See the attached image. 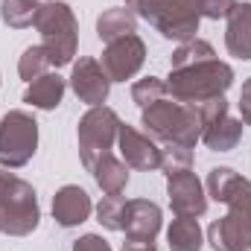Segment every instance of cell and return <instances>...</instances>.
<instances>
[{
    "mask_svg": "<svg viewBox=\"0 0 251 251\" xmlns=\"http://www.w3.org/2000/svg\"><path fill=\"white\" fill-rule=\"evenodd\" d=\"M164 97H167V82L158 79V76H146V79H137V82L131 85V100L137 102L140 111H143L146 105L164 100Z\"/></svg>",
    "mask_w": 251,
    "mask_h": 251,
    "instance_id": "26",
    "label": "cell"
},
{
    "mask_svg": "<svg viewBox=\"0 0 251 251\" xmlns=\"http://www.w3.org/2000/svg\"><path fill=\"white\" fill-rule=\"evenodd\" d=\"M207 196L213 201L228 204V210L251 213V181L231 167H213L207 173Z\"/></svg>",
    "mask_w": 251,
    "mask_h": 251,
    "instance_id": "11",
    "label": "cell"
},
{
    "mask_svg": "<svg viewBox=\"0 0 251 251\" xmlns=\"http://www.w3.org/2000/svg\"><path fill=\"white\" fill-rule=\"evenodd\" d=\"M137 29V15L131 9H105L100 18H97V35L100 41H114V38H123V35H131Z\"/></svg>",
    "mask_w": 251,
    "mask_h": 251,
    "instance_id": "21",
    "label": "cell"
},
{
    "mask_svg": "<svg viewBox=\"0 0 251 251\" xmlns=\"http://www.w3.org/2000/svg\"><path fill=\"white\" fill-rule=\"evenodd\" d=\"M88 173L94 176L97 187L102 190L105 196H120L126 190V184H128V167H126V161H120L114 152H102L88 167Z\"/></svg>",
    "mask_w": 251,
    "mask_h": 251,
    "instance_id": "17",
    "label": "cell"
},
{
    "mask_svg": "<svg viewBox=\"0 0 251 251\" xmlns=\"http://www.w3.org/2000/svg\"><path fill=\"white\" fill-rule=\"evenodd\" d=\"M167 246H170V251H201L204 234H201L199 219L176 216L173 225L167 228Z\"/></svg>",
    "mask_w": 251,
    "mask_h": 251,
    "instance_id": "20",
    "label": "cell"
},
{
    "mask_svg": "<svg viewBox=\"0 0 251 251\" xmlns=\"http://www.w3.org/2000/svg\"><path fill=\"white\" fill-rule=\"evenodd\" d=\"M38 149V123L32 114L15 108L0 117V167L21 170Z\"/></svg>",
    "mask_w": 251,
    "mask_h": 251,
    "instance_id": "6",
    "label": "cell"
},
{
    "mask_svg": "<svg viewBox=\"0 0 251 251\" xmlns=\"http://www.w3.org/2000/svg\"><path fill=\"white\" fill-rule=\"evenodd\" d=\"M225 47L234 59L251 62V3H234L231 15L225 18Z\"/></svg>",
    "mask_w": 251,
    "mask_h": 251,
    "instance_id": "16",
    "label": "cell"
},
{
    "mask_svg": "<svg viewBox=\"0 0 251 251\" xmlns=\"http://www.w3.org/2000/svg\"><path fill=\"white\" fill-rule=\"evenodd\" d=\"M126 9H131L146 24H152L164 38L178 44L196 38L201 21L193 0H126Z\"/></svg>",
    "mask_w": 251,
    "mask_h": 251,
    "instance_id": "5",
    "label": "cell"
},
{
    "mask_svg": "<svg viewBox=\"0 0 251 251\" xmlns=\"http://www.w3.org/2000/svg\"><path fill=\"white\" fill-rule=\"evenodd\" d=\"M64 91H67V82L59 73L50 70V73H44V76H38V79L29 82V88L24 94V102L32 105V108H41V111H53V108L62 105Z\"/></svg>",
    "mask_w": 251,
    "mask_h": 251,
    "instance_id": "18",
    "label": "cell"
},
{
    "mask_svg": "<svg viewBox=\"0 0 251 251\" xmlns=\"http://www.w3.org/2000/svg\"><path fill=\"white\" fill-rule=\"evenodd\" d=\"M38 9V0H0V21L12 29H26L35 24Z\"/></svg>",
    "mask_w": 251,
    "mask_h": 251,
    "instance_id": "22",
    "label": "cell"
},
{
    "mask_svg": "<svg viewBox=\"0 0 251 251\" xmlns=\"http://www.w3.org/2000/svg\"><path fill=\"white\" fill-rule=\"evenodd\" d=\"M167 196H170V207L176 216L199 219L207 213V193H204V184L199 181V176L193 170L167 176Z\"/></svg>",
    "mask_w": 251,
    "mask_h": 251,
    "instance_id": "9",
    "label": "cell"
},
{
    "mask_svg": "<svg viewBox=\"0 0 251 251\" xmlns=\"http://www.w3.org/2000/svg\"><path fill=\"white\" fill-rule=\"evenodd\" d=\"M91 210H94V201L79 184H64L53 196V219L62 228H76V225L88 222Z\"/></svg>",
    "mask_w": 251,
    "mask_h": 251,
    "instance_id": "15",
    "label": "cell"
},
{
    "mask_svg": "<svg viewBox=\"0 0 251 251\" xmlns=\"http://www.w3.org/2000/svg\"><path fill=\"white\" fill-rule=\"evenodd\" d=\"M70 88L79 97V102L94 108V105H105L108 91H111V79L97 59H79L70 73Z\"/></svg>",
    "mask_w": 251,
    "mask_h": 251,
    "instance_id": "13",
    "label": "cell"
},
{
    "mask_svg": "<svg viewBox=\"0 0 251 251\" xmlns=\"http://www.w3.org/2000/svg\"><path fill=\"white\" fill-rule=\"evenodd\" d=\"M207 243L213 251H251V213L228 210L207 228Z\"/></svg>",
    "mask_w": 251,
    "mask_h": 251,
    "instance_id": "12",
    "label": "cell"
},
{
    "mask_svg": "<svg viewBox=\"0 0 251 251\" xmlns=\"http://www.w3.org/2000/svg\"><path fill=\"white\" fill-rule=\"evenodd\" d=\"M73 251H111V246H108L100 234H82V237L73 243Z\"/></svg>",
    "mask_w": 251,
    "mask_h": 251,
    "instance_id": "29",
    "label": "cell"
},
{
    "mask_svg": "<svg viewBox=\"0 0 251 251\" xmlns=\"http://www.w3.org/2000/svg\"><path fill=\"white\" fill-rule=\"evenodd\" d=\"M140 120L146 126L149 137L161 140V143H173V146H187L193 149L201 140V120L196 105L176 102L173 97H164L152 105H146L140 111Z\"/></svg>",
    "mask_w": 251,
    "mask_h": 251,
    "instance_id": "2",
    "label": "cell"
},
{
    "mask_svg": "<svg viewBox=\"0 0 251 251\" xmlns=\"http://www.w3.org/2000/svg\"><path fill=\"white\" fill-rule=\"evenodd\" d=\"M161 207L149 199H128L123 216V234L126 240H140V243H155L161 231Z\"/></svg>",
    "mask_w": 251,
    "mask_h": 251,
    "instance_id": "14",
    "label": "cell"
},
{
    "mask_svg": "<svg viewBox=\"0 0 251 251\" xmlns=\"http://www.w3.org/2000/svg\"><path fill=\"white\" fill-rule=\"evenodd\" d=\"M161 170H164V176H176V173L193 170V149L167 143L161 149Z\"/></svg>",
    "mask_w": 251,
    "mask_h": 251,
    "instance_id": "27",
    "label": "cell"
},
{
    "mask_svg": "<svg viewBox=\"0 0 251 251\" xmlns=\"http://www.w3.org/2000/svg\"><path fill=\"white\" fill-rule=\"evenodd\" d=\"M146 62V44L137 32L123 35V38H114L105 44L102 50V70L108 73L111 82H126V79H134L137 70Z\"/></svg>",
    "mask_w": 251,
    "mask_h": 251,
    "instance_id": "8",
    "label": "cell"
},
{
    "mask_svg": "<svg viewBox=\"0 0 251 251\" xmlns=\"http://www.w3.org/2000/svg\"><path fill=\"white\" fill-rule=\"evenodd\" d=\"M123 251H158L155 243H140V240H126Z\"/></svg>",
    "mask_w": 251,
    "mask_h": 251,
    "instance_id": "31",
    "label": "cell"
},
{
    "mask_svg": "<svg viewBox=\"0 0 251 251\" xmlns=\"http://www.w3.org/2000/svg\"><path fill=\"white\" fill-rule=\"evenodd\" d=\"M126 201L123 196H102V201L97 204V219L102 228L108 231H123V216H126Z\"/></svg>",
    "mask_w": 251,
    "mask_h": 251,
    "instance_id": "25",
    "label": "cell"
},
{
    "mask_svg": "<svg viewBox=\"0 0 251 251\" xmlns=\"http://www.w3.org/2000/svg\"><path fill=\"white\" fill-rule=\"evenodd\" d=\"M32 26L41 32V44H44L53 67H64L73 62V56L79 50V24H76L73 9L64 0L41 3Z\"/></svg>",
    "mask_w": 251,
    "mask_h": 251,
    "instance_id": "4",
    "label": "cell"
},
{
    "mask_svg": "<svg viewBox=\"0 0 251 251\" xmlns=\"http://www.w3.org/2000/svg\"><path fill=\"white\" fill-rule=\"evenodd\" d=\"M240 120L243 126H251V76L243 82V91H240Z\"/></svg>",
    "mask_w": 251,
    "mask_h": 251,
    "instance_id": "30",
    "label": "cell"
},
{
    "mask_svg": "<svg viewBox=\"0 0 251 251\" xmlns=\"http://www.w3.org/2000/svg\"><path fill=\"white\" fill-rule=\"evenodd\" d=\"M240 140H243V120H234L228 114L219 117L216 123L204 126V131H201V143L210 152H231Z\"/></svg>",
    "mask_w": 251,
    "mask_h": 251,
    "instance_id": "19",
    "label": "cell"
},
{
    "mask_svg": "<svg viewBox=\"0 0 251 251\" xmlns=\"http://www.w3.org/2000/svg\"><path fill=\"white\" fill-rule=\"evenodd\" d=\"M50 67H53V62H50L44 44H32V47L24 50V56H21V62H18V73H21L24 82H32V79L50 73Z\"/></svg>",
    "mask_w": 251,
    "mask_h": 251,
    "instance_id": "24",
    "label": "cell"
},
{
    "mask_svg": "<svg viewBox=\"0 0 251 251\" xmlns=\"http://www.w3.org/2000/svg\"><path fill=\"white\" fill-rule=\"evenodd\" d=\"M41 222L38 193L29 181L0 170V234L29 237Z\"/></svg>",
    "mask_w": 251,
    "mask_h": 251,
    "instance_id": "3",
    "label": "cell"
},
{
    "mask_svg": "<svg viewBox=\"0 0 251 251\" xmlns=\"http://www.w3.org/2000/svg\"><path fill=\"white\" fill-rule=\"evenodd\" d=\"M117 131H120V117L108 105H94L82 114L79 128H76V140H79V158H82L85 170L102 152H111V146L117 143Z\"/></svg>",
    "mask_w": 251,
    "mask_h": 251,
    "instance_id": "7",
    "label": "cell"
},
{
    "mask_svg": "<svg viewBox=\"0 0 251 251\" xmlns=\"http://www.w3.org/2000/svg\"><path fill=\"white\" fill-rule=\"evenodd\" d=\"M117 146H120V155H123L126 167L140 170V173L161 170V146H158V140L143 134V131H137L134 126L120 123Z\"/></svg>",
    "mask_w": 251,
    "mask_h": 251,
    "instance_id": "10",
    "label": "cell"
},
{
    "mask_svg": "<svg viewBox=\"0 0 251 251\" xmlns=\"http://www.w3.org/2000/svg\"><path fill=\"white\" fill-rule=\"evenodd\" d=\"M231 85H234V67L222 59L187 64V67L170 70L167 76V94L184 105H201L207 100L225 97Z\"/></svg>",
    "mask_w": 251,
    "mask_h": 251,
    "instance_id": "1",
    "label": "cell"
},
{
    "mask_svg": "<svg viewBox=\"0 0 251 251\" xmlns=\"http://www.w3.org/2000/svg\"><path fill=\"white\" fill-rule=\"evenodd\" d=\"M207 59H216V50L210 41L204 38H190L184 44L176 47V53L170 56V70H178V67H187V64H199V62H207Z\"/></svg>",
    "mask_w": 251,
    "mask_h": 251,
    "instance_id": "23",
    "label": "cell"
},
{
    "mask_svg": "<svg viewBox=\"0 0 251 251\" xmlns=\"http://www.w3.org/2000/svg\"><path fill=\"white\" fill-rule=\"evenodd\" d=\"M237 0H193L199 18H210V21H225L231 15Z\"/></svg>",
    "mask_w": 251,
    "mask_h": 251,
    "instance_id": "28",
    "label": "cell"
}]
</instances>
